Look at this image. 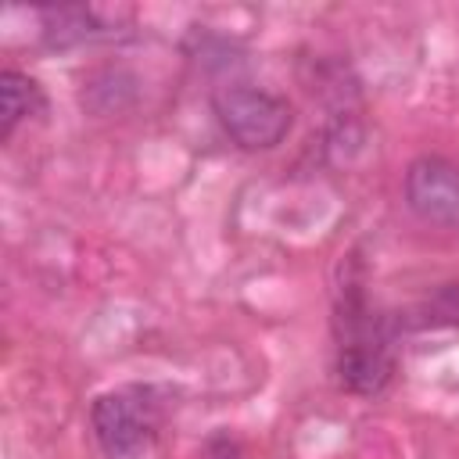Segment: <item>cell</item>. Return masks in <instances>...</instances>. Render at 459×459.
I'll return each mask as SVG.
<instances>
[{
    "label": "cell",
    "instance_id": "obj_1",
    "mask_svg": "<svg viewBox=\"0 0 459 459\" xmlns=\"http://www.w3.org/2000/svg\"><path fill=\"white\" fill-rule=\"evenodd\" d=\"M337 380L351 394H380L391 384L394 355L387 344V330L373 312L366 308V298L359 287H348L337 305Z\"/></svg>",
    "mask_w": 459,
    "mask_h": 459
},
{
    "label": "cell",
    "instance_id": "obj_3",
    "mask_svg": "<svg viewBox=\"0 0 459 459\" xmlns=\"http://www.w3.org/2000/svg\"><path fill=\"white\" fill-rule=\"evenodd\" d=\"M219 126L244 151H273L294 126V111L283 97L258 86H222L212 97Z\"/></svg>",
    "mask_w": 459,
    "mask_h": 459
},
{
    "label": "cell",
    "instance_id": "obj_4",
    "mask_svg": "<svg viewBox=\"0 0 459 459\" xmlns=\"http://www.w3.org/2000/svg\"><path fill=\"white\" fill-rule=\"evenodd\" d=\"M409 208L434 226H459V165L437 154H423L405 169Z\"/></svg>",
    "mask_w": 459,
    "mask_h": 459
},
{
    "label": "cell",
    "instance_id": "obj_6",
    "mask_svg": "<svg viewBox=\"0 0 459 459\" xmlns=\"http://www.w3.org/2000/svg\"><path fill=\"white\" fill-rule=\"evenodd\" d=\"M43 90L36 79H29L18 68H4L0 72V140H11V133L18 129L22 118L43 111Z\"/></svg>",
    "mask_w": 459,
    "mask_h": 459
},
{
    "label": "cell",
    "instance_id": "obj_7",
    "mask_svg": "<svg viewBox=\"0 0 459 459\" xmlns=\"http://www.w3.org/2000/svg\"><path fill=\"white\" fill-rule=\"evenodd\" d=\"M204 459H240V448L230 434H212L204 445Z\"/></svg>",
    "mask_w": 459,
    "mask_h": 459
},
{
    "label": "cell",
    "instance_id": "obj_5",
    "mask_svg": "<svg viewBox=\"0 0 459 459\" xmlns=\"http://www.w3.org/2000/svg\"><path fill=\"white\" fill-rule=\"evenodd\" d=\"M39 22H43L47 47H57V50L118 36V29H111V22H104L97 7H43Z\"/></svg>",
    "mask_w": 459,
    "mask_h": 459
},
{
    "label": "cell",
    "instance_id": "obj_2",
    "mask_svg": "<svg viewBox=\"0 0 459 459\" xmlns=\"http://www.w3.org/2000/svg\"><path fill=\"white\" fill-rule=\"evenodd\" d=\"M158 423H161V405L154 391L140 384L104 391L93 398V409H90L93 437L111 459H129L143 452L154 441Z\"/></svg>",
    "mask_w": 459,
    "mask_h": 459
}]
</instances>
